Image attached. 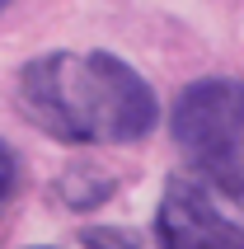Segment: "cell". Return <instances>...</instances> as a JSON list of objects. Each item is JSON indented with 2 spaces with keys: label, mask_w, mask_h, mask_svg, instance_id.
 I'll list each match as a JSON object with an SVG mask.
<instances>
[{
  "label": "cell",
  "mask_w": 244,
  "mask_h": 249,
  "mask_svg": "<svg viewBox=\"0 0 244 249\" xmlns=\"http://www.w3.org/2000/svg\"><path fill=\"white\" fill-rule=\"evenodd\" d=\"M14 104L28 123L66 146H127L155 132V89L113 52H47L33 56Z\"/></svg>",
  "instance_id": "1"
},
{
  "label": "cell",
  "mask_w": 244,
  "mask_h": 249,
  "mask_svg": "<svg viewBox=\"0 0 244 249\" xmlns=\"http://www.w3.org/2000/svg\"><path fill=\"white\" fill-rule=\"evenodd\" d=\"M155 240L169 249H244V179L197 160L169 174Z\"/></svg>",
  "instance_id": "2"
},
{
  "label": "cell",
  "mask_w": 244,
  "mask_h": 249,
  "mask_svg": "<svg viewBox=\"0 0 244 249\" xmlns=\"http://www.w3.org/2000/svg\"><path fill=\"white\" fill-rule=\"evenodd\" d=\"M169 132L197 165L244 179V80L211 75L188 85L174 104Z\"/></svg>",
  "instance_id": "3"
},
{
  "label": "cell",
  "mask_w": 244,
  "mask_h": 249,
  "mask_svg": "<svg viewBox=\"0 0 244 249\" xmlns=\"http://www.w3.org/2000/svg\"><path fill=\"white\" fill-rule=\"evenodd\" d=\"M14 193H19V160H14V151L0 141V207H5Z\"/></svg>",
  "instance_id": "4"
},
{
  "label": "cell",
  "mask_w": 244,
  "mask_h": 249,
  "mask_svg": "<svg viewBox=\"0 0 244 249\" xmlns=\"http://www.w3.org/2000/svg\"><path fill=\"white\" fill-rule=\"evenodd\" d=\"M5 5H10V0H0V10H5Z\"/></svg>",
  "instance_id": "5"
}]
</instances>
